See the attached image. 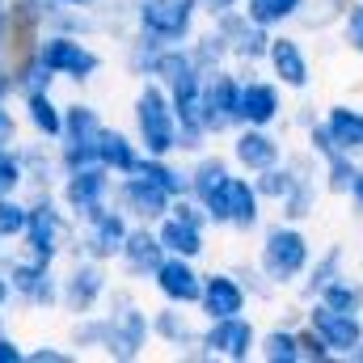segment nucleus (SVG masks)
Masks as SVG:
<instances>
[{
	"instance_id": "f257e3e1",
	"label": "nucleus",
	"mask_w": 363,
	"mask_h": 363,
	"mask_svg": "<svg viewBox=\"0 0 363 363\" xmlns=\"http://www.w3.org/2000/svg\"><path fill=\"white\" fill-rule=\"evenodd\" d=\"M101 313H106V325H110L101 359L110 363L148 359V351H152V308L140 300V283H127V279L114 274Z\"/></svg>"
},
{
	"instance_id": "f03ea898",
	"label": "nucleus",
	"mask_w": 363,
	"mask_h": 363,
	"mask_svg": "<svg viewBox=\"0 0 363 363\" xmlns=\"http://www.w3.org/2000/svg\"><path fill=\"white\" fill-rule=\"evenodd\" d=\"M313 254H317V241H313L308 224H296V220L274 216L254 237V262L279 291H296V283L304 279Z\"/></svg>"
},
{
	"instance_id": "7ed1b4c3",
	"label": "nucleus",
	"mask_w": 363,
	"mask_h": 363,
	"mask_svg": "<svg viewBox=\"0 0 363 363\" xmlns=\"http://www.w3.org/2000/svg\"><path fill=\"white\" fill-rule=\"evenodd\" d=\"M26 203H30V220H26V233L17 241V250L26 258L60 267L68 258V250H72L77 220L64 211V203H60L55 190H26Z\"/></svg>"
},
{
	"instance_id": "20e7f679",
	"label": "nucleus",
	"mask_w": 363,
	"mask_h": 363,
	"mask_svg": "<svg viewBox=\"0 0 363 363\" xmlns=\"http://www.w3.org/2000/svg\"><path fill=\"white\" fill-rule=\"evenodd\" d=\"M127 127L140 140L144 157H178V114L161 81H135L131 106H127Z\"/></svg>"
},
{
	"instance_id": "39448f33",
	"label": "nucleus",
	"mask_w": 363,
	"mask_h": 363,
	"mask_svg": "<svg viewBox=\"0 0 363 363\" xmlns=\"http://www.w3.org/2000/svg\"><path fill=\"white\" fill-rule=\"evenodd\" d=\"M38 60L51 68V77L60 85H72V89H89L97 85V77L106 72V51L97 47V38H81V34H64V30H47L38 43H34Z\"/></svg>"
},
{
	"instance_id": "423d86ee",
	"label": "nucleus",
	"mask_w": 363,
	"mask_h": 363,
	"mask_svg": "<svg viewBox=\"0 0 363 363\" xmlns=\"http://www.w3.org/2000/svg\"><path fill=\"white\" fill-rule=\"evenodd\" d=\"M233 161H228V152L224 148H216V144H207L203 152H194V157H186V178H190V199L207 211V224H211V233H224V224H228V211H224V203H228V182H233Z\"/></svg>"
},
{
	"instance_id": "0eeeda50",
	"label": "nucleus",
	"mask_w": 363,
	"mask_h": 363,
	"mask_svg": "<svg viewBox=\"0 0 363 363\" xmlns=\"http://www.w3.org/2000/svg\"><path fill=\"white\" fill-rule=\"evenodd\" d=\"M123 4L131 9V30H140L165 47L190 43L194 30L207 21L199 0H123Z\"/></svg>"
},
{
	"instance_id": "6e6552de",
	"label": "nucleus",
	"mask_w": 363,
	"mask_h": 363,
	"mask_svg": "<svg viewBox=\"0 0 363 363\" xmlns=\"http://www.w3.org/2000/svg\"><path fill=\"white\" fill-rule=\"evenodd\" d=\"M4 279H9L13 308H21L30 317L60 313V267L38 262V258H26L21 250H13L9 262H4Z\"/></svg>"
},
{
	"instance_id": "1a4fd4ad",
	"label": "nucleus",
	"mask_w": 363,
	"mask_h": 363,
	"mask_svg": "<svg viewBox=\"0 0 363 363\" xmlns=\"http://www.w3.org/2000/svg\"><path fill=\"white\" fill-rule=\"evenodd\" d=\"M114 283V267L97 262L85 254H68L60 262V313L64 317H85L106 304V291Z\"/></svg>"
},
{
	"instance_id": "9d476101",
	"label": "nucleus",
	"mask_w": 363,
	"mask_h": 363,
	"mask_svg": "<svg viewBox=\"0 0 363 363\" xmlns=\"http://www.w3.org/2000/svg\"><path fill=\"white\" fill-rule=\"evenodd\" d=\"M262 72L274 77L287 97H304L317 81V60H313V47L300 30H274L271 47H267V60H262Z\"/></svg>"
},
{
	"instance_id": "9b49d317",
	"label": "nucleus",
	"mask_w": 363,
	"mask_h": 363,
	"mask_svg": "<svg viewBox=\"0 0 363 363\" xmlns=\"http://www.w3.org/2000/svg\"><path fill=\"white\" fill-rule=\"evenodd\" d=\"M199 110H203V127H207L211 144H220L228 131H237L241 127V68L224 64L216 72H203Z\"/></svg>"
},
{
	"instance_id": "f8f14e48",
	"label": "nucleus",
	"mask_w": 363,
	"mask_h": 363,
	"mask_svg": "<svg viewBox=\"0 0 363 363\" xmlns=\"http://www.w3.org/2000/svg\"><path fill=\"white\" fill-rule=\"evenodd\" d=\"M258 334H262V325L254 321V313L211 317V321H203L199 347L207 351L211 363H250L258 359Z\"/></svg>"
},
{
	"instance_id": "ddd939ff",
	"label": "nucleus",
	"mask_w": 363,
	"mask_h": 363,
	"mask_svg": "<svg viewBox=\"0 0 363 363\" xmlns=\"http://www.w3.org/2000/svg\"><path fill=\"white\" fill-rule=\"evenodd\" d=\"M287 161H291V186L283 190V199L274 203V216L279 220H296V224H313L317 211H321V165L317 157L300 144V148H287Z\"/></svg>"
},
{
	"instance_id": "4468645a",
	"label": "nucleus",
	"mask_w": 363,
	"mask_h": 363,
	"mask_svg": "<svg viewBox=\"0 0 363 363\" xmlns=\"http://www.w3.org/2000/svg\"><path fill=\"white\" fill-rule=\"evenodd\" d=\"M224 152H228V161H233V169L237 174H262V169H271L279 165L283 157H287V131L283 127H237V131H228L224 140Z\"/></svg>"
},
{
	"instance_id": "2eb2a0df",
	"label": "nucleus",
	"mask_w": 363,
	"mask_h": 363,
	"mask_svg": "<svg viewBox=\"0 0 363 363\" xmlns=\"http://www.w3.org/2000/svg\"><path fill=\"white\" fill-rule=\"evenodd\" d=\"M55 194H60L64 211L81 224V220H89L93 211H101L106 203H114V174L101 169L97 161L81 165V169H68L55 182Z\"/></svg>"
},
{
	"instance_id": "dca6fc26",
	"label": "nucleus",
	"mask_w": 363,
	"mask_h": 363,
	"mask_svg": "<svg viewBox=\"0 0 363 363\" xmlns=\"http://www.w3.org/2000/svg\"><path fill=\"white\" fill-rule=\"evenodd\" d=\"M127 233H131L127 211H118L114 203H106L101 211H93L89 220L77 224L72 250H68V254H85V258H97V262H110V267H114V258H118Z\"/></svg>"
},
{
	"instance_id": "f3484780",
	"label": "nucleus",
	"mask_w": 363,
	"mask_h": 363,
	"mask_svg": "<svg viewBox=\"0 0 363 363\" xmlns=\"http://www.w3.org/2000/svg\"><path fill=\"white\" fill-rule=\"evenodd\" d=\"M287 89L262 68L241 72V123L245 127H283L287 123Z\"/></svg>"
},
{
	"instance_id": "a211bd4d",
	"label": "nucleus",
	"mask_w": 363,
	"mask_h": 363,
	"mask_svg": "<svg viewBox=\"0 0 363 363\" xmlns=\"http://www.w3.org/2000/svg\"><path fill=\"white\" fill-rule=\"evenodd\" d=\"M304 325L321 334V342L334 351V359L347 363L363 342V313H342L330 308L325 300H304Z\"/></svg>"
},
{
	"instance_id": "6ab92c4d",
	"label": "nucleus",
	"mask_w": 363,
	"mask_h": 363,
	"mask_svg": "<svg viewBox=\"0 0 363 363\" xmlns=\"http://www.w3.org/2000/svg\"><path fill=\"white\" fill-rule=\"evenodd\" d=\"M144 287L157 296V304L194 308V304H199V287H203V262H194V258H178V254H165L161 267L148 274Z\"/></svg>"
},
{
	"instance_id": "aec40b11",
	"label": "nucleus",
	"mask_w": 363,
	"mask_h": 363,
	"mask_svg": "<svg viewBox=\"0 0 363 363\" xmlns=\"http://www.w3.org/2000/svg\"><path fill=\"white\" fill-rule=\"evenodd\" d=\"M199 317H233V313H250L254 300L245 291V283L233 274V267H203V287H199Z\"/></svg>"
},
{
	"instance_id": "412c9836",
	"label": "nucleus",
	"mask_w": 363,
	"mask_h": 363,
	"mask_svg": "<svg viewBox=\"0 0 363 363\" xmlns=\"http://www.w3.org/2000/svg\"><path fill=\"white\" fill-rule=\"evenodd\" d=\"M207 21H216V30L228 38V60H233V68H262V60H267V47H271V30H262V26H254L241 9H233V13H220V17H207Z\"/></svg>"
},
{
	"instance_id": "4be33fe9",
	"label": "nucleus",
	"mask_w": 363,
	"mask_h": 363,
	"mask_svg": "<svg viewBox=\"0 0 363 363\" xmlns=\"http://www.w3.org/2000/svg\"><path fill=\"white\" fill-rule=\"evenodd\" d=\"M224 211H228L224 233H228V237H241V241L258 237V233H262V224L271 220V216H267L271 207H267V199L258 194V186H254V178H250V174H233Z\"/></svg>"
},
{
	"instance_id": "5701e85b",
	"label": "nucleus",
	"mask_w": 363,
	"mask_h": 363,
	"mask_svg": "<svg viewBox=\"0 0 363 363\" xmlns=\"http://www.w3.org/2000/svg\"><path fill=\"white\" fill-rule=\"evenodd\" d=\"M169 194L157 186V182H148L140 169L135 174H123V178H114V207L118 211H127V220L131 224H157L165 211H169Z\"/></svg>"
},
{
	"instance_id": "b1692460",
	"label": "nucleus",
	"mask_w": 363,
	"mask_h": 363,
	"mask_svg": "<svg viewBox=\"0 0 363 363\" xmlns=\"http://www.w3.org/2000/svg\"><path fill=\"white\" fill-rule=\"evenodd\" d=\"M161 258H165V245L157 237V224H131V233H127V241L114 258V274L144 287L148 274L161 267Z\"/></svg>"
},
{
	"instance_id": "393cba45",
	"label": "nucleus",
	"mask_w": 363,
	"mask_h": 363,
	"mask_svg": "<svg viewBox=\"0 0 363 363\" xmlns=\"http://www.w3.org/2000/svg\"><path fill=\"white\" fill-rule=\"evenodd\" d=\"M203 317L199 308H178V304H152V347H165L174 359L182 351L199 347Z\"/></svg>"
},
{
	"instance_id": "a878e982",
	"label": "nucleus",
	"mask_w": 363,
	"mask_h": 363,
	"mask_svg": "<svg viewBox=\"0 0 363 363\" xmlns=\"http://www.w3.org/2000/svg\"><path fill=\"white\" fill-rule=\"evenodd\" d=\"M157 237H161L165 254H178V258L203 262L211 254V224L207 220H190V216H178V211H165L157 220Z\"/></svg>"
},
{
	"instance_id": "bb28decb",
	"label": "nucleus",
	"mask_w": 363,
	"mask_h": 363,
	"mask_svg": "<svg viewBox=\"0 0 363 363\" xmlns=\"http://www.w3.org/2000/svg\"><path fill=\"white\" fill-rule=\"evenodd\" d=\"M17 118H21V131L34 135V140L55 144L64 135V101L55 97V89L21 93L17 97Z\"/></svg>"
},
{
	"instance_id": "cd10ccee",
	"label": "nucleus",
	"mask_w": 363,
	"mask_h": 363,
	"mask_svg": "<svg viewBox=\"0 0 363 363\" xmlns=\"http://www.w3.org/2000/svg\"><path fill=\"white\" fill-rule=\"evenodd\" d=\"M140 161H144V148H140V140L131 135V127L106 123L101 135H97V165L110 169L114 178H123V174H135Z\"/></svg>"
},
{
	"instance_id": "c85d7f7f",
	"label": "nucleus",
	"mask_w": 363,
	"mask_h": 363,
	"mask_svg": "<svg viewBox=\"0 0 363 363\" xmlns=\"http://www.w3.org/2000/svg\"><path fill=\"white\" fill-rule=\"evenodd\" d=\"M342 271H351V250H347L342 241H330V245H321V250L313 254L308 271H304V279L296 283L291 296H296V300H317Z\"/></svg>"
},
{
	"instance_id": "c756f323",
	"label": "nucleus",
	"mask_w": 363,
	"mask_h": 363,
	"mask_svg": "<svg viewBox=\"0 0 363 363\" xmlns=\"http://www.w3.org/2000/svg\"><path fill=\"white\" fill-rule=\"evenodd\" d=\"M321 123H325L330 140L342 152H351V157L363 161V106H355V101H330V106H321Z\"/></svg>"
},
{
	"instance_id": "7c9ffc66",
	"label": "nucleus",
	"mask_w": 363,
	"mask_h": 363,
	"mask_svg": "<svg viewBox=\"0 0 363 363\" xmlns=\"http://www.w3.org/2000/svg\"><path fill=\"white\" fill-rule=\"evenodd\" d=\"M17 152H21V165H26V190H55L60 182V161H55V144L47 140H34V135H21L17 140Z\"/></svg>"
},
{
	"instance_id": "2f4dec72",
	"label": "nucleus",
	"mask_w": 363,
	"mask_h": 363,
	"mask_svg": "<svg viewBox=\"0 0 363 363\" xmlns=\"http://www.w3.org/2000/svg\"><path fill=\"white\" fill-rule=\"evenodd\" d=\"M51 0H9V30H13V51L34 47L47 34L51 21Z\"/></svg>"
},
{
	"instance_id": "473e14b6",
	"label": "nucleus",
	"mask_w": 363,
	"mask_h": 363,
	"mask_svg": "<svg viewBox=\"0 0 363 363\" xmlns=\"http://www.w3.org/2000/svg\"><path fill=\"white\" fill-rule=\"evenodd\" d=\"M106 123H110V118L101 114L97 101H89V97H68V101H64V135H60V140L97 148V135H101Z\"/></svg>"
},
{
	"instance_id": "72a5a7b5",
	"label": "nucleus",
	"mask_w": 363,
	"mask_h": 363,
	"mask_svg": "<svg viewBox=\"0 0 363 363\" xmlns=\"http://www.w3.org/2000/svg\"><path fill=\"white\" fill-rule=\"evenodd\" d=\"M161 47H165V43H157V38H148V34H140V30H127V34L118 38V64H123V72L135 77V81H148L152 68H157Z\"/></svg>"
},
{
	"instance_id": "f704fd0d",
	"label": "nucleus",
	"mask_w": 363,
	"mask_h": 363,
	"mask_svg": "<svg viewBox=\"0 0 363 363\" xmlns=\"http://www.w3.org/2000/svg\"><path fill=\"white\" fill-rule=\"evenodd\" d=\"M347 4L351 0H304V9H300V17H296L291 30H300L304 38H334Z\"/></svg>"
},
{
	"instance_id": "c9c22d12",
	"label": "nucleus",
	"mask_w": 363,
	"mask_h": 363,
	"mask_svg": "<svg viewBox=\"0 0 363 363\" xmlns=\"http://www.w3.org/2000/svg\"><path fill=\"white\" fill-rule=\"evenodd\" d=\"M258 359L262 363H300V325L271 321L258 334Z\"/></svg>"
},
{
	"instance_id": "e433bc0d",
	"label": "nucleus",
	"mask_w": 363,
	"mask_h": 363,
	"mask_svg": "<svg viewBox=\"0 0 363 363\" xmlns=\"http://www.w3.org/2000/svg\"><path fill=\"white\" fill-rule=\"evenodd\" d=\"M106 334H110V325H106V313L97 308V313H85V317H68V347L85 359V355H97L101 359V347H106Z\"/></svg>"
},
{
	"instance_id": "4c0bfd02",
	"label": "nucleus",
	"mask_w": 363,
	"mask_h": 363,
	"mask_svg": "<svg viewBox=\"0 0 363 363\" xmlns=\"http://www.w3.org/2000/svg\"><path fill=\"white\" fill-rule=\"evenodd\" d=\"M186 47H190V60L199 64V72H216V68L233 64V60H228V38L216 30V21H203Z\"/></svg>"
},
{
	"instance_id": "58836bf2",
	"label": "nucleus",
	"mask_w": 363,
	"mask_h": 363,
	"mask_svg": "<svg viewBox=\"0 0 363 363\" xmlns=\"http://www.w3.org/2000/svg\"><path fill=\"white\" fill-rule=\"evenodd\" d=\"M55 85H60V81L51 77V68L38 60L34 47L13 51V97H21V93H38V89H55Z\"/></svg>"
},
{
	"instance_id": "ea45409f",
	"label": "nucleus",
	"mask_w": 363,
	"mask_h": 363,
	"mask_svg": "<svg viewBox=\"0 0 363 363\" xmlns=\"http://www.w3.org/2000/svg\"><path fill=\"white\" fill-rule=\"evenodd\" d=\"M300 9H304V0H241V13L254 21V26H262V30H291L296 26V17H300Z\"/></svg>"
},
{
	"instance_id": "a19ab883",
	"label": "nucleus",
	"mask_w": 363,
	"mask_h": 363,
	"mask_svg": "<svg viewBox=\"0 0 363 363\" xmlns=\"http://www.w3.org/2000/svg\"><path fill=\"white\" fill-rule=\"evenodd\" d=\"M317 165H321V190H325V199H347L363 161L351 157V152H330V157L317 161Z\"/></svg>"
},
{
	"instance_id": "79ce46f5",
	"label": "nucleus",
	"mask_w": 363,
	"mask_h": 363,
	"mask_svg": "<svg viewBox=\"0 0 363 363\" xmlns=\"http://www.w3.org/2000/svg\"><path fill=\"white\" fill-rule=\"evenodd\" d=\"M140 174L148 182H157L169 199H178L190 190V178H186V157H144L140 161Z\"/></svg>"
},
{
	"instance_id": "37998d69",
	"label": "nucleus",
	"mask_w": 363,
	"mask_h": 363,
	"mask_svg": "<svg viewBox=\"0 0 363 363\" xmlns=\"http://www.w3.org/2000/svg\"><path fill=\"white\" fill-rule=\"evenodd\" d=\"M317 300H325L330 308H342V313H363V274L359 271H342Z\"/></svg>"
},
{
	"instance_id": "c03bdc74",
	"label": "nucleus",
	"mask_w": 363,
	"mask_h": 363,
	"mask_svg": "<svg viewBox=\"0 0 363 363\" xmlns=\"http://www.w3.org/2000/svg\"><path fill=\"white\" fill-rule=\"evenodd\" d=\"M228 267H233V274L245 283V291H250V300H254V304H274V300L283 296L271 279L258 271V262H254V258H233Z\"/></svg>"
},
{
	"instance_id": "a18cd8bd",
	"label": "nucleus",
	"mask_w": 363,
	"mask_h": 363,
	"mask_svg": "<svg viewBox=\"0 0 363 363\" xmlns=\"http://www.w3.org/2000/svg\"><path fill=\"white\" fill-rule=\"evenodd\" d=\"M26 220H30V203L26 194H0V237L17 250L21 233H26Z\"/></svg>"
},
{
	"instance_id": "49530a36",
	"label": "nucleus",
	"mask_w": 363,
	"mask_h": 363,
	"mask_svg": "<svg viewBox=\"0 0 363 363\" xmlns=\"http://www.w3.org/2000/svg\"><path fill=\"white\" fill-rule=\"evenodd\" d=\"M334 43H338L347 55L363 60V0H351V4H347V13H342V21H338V30H334Z\"/></svg>"
},
{
	"instance_id": "de8ad7c7",
	"label": "nucleus",
	"mask_w": 363,
	"mask_h": 363,
	"mask_svg": "<svg viewBox=\"0 0 363 363\" xmlns=\"http://www.w3.org/2000/svg\"><path fill=\"white\" fill-rule=\"evenodd\" d=\"M0 194H26V165H21L17 144L0 148Z\"/></svg>"
},
{
	"instance_id": "09e8293b",
	"label": "nucleus",
	"mask_w": 363,
	"mask_h": 363,
	"mask_svg": "<svg viewBox=\"0 0 363 363\" xmlns=\"http://www.w3.org/2000/svg\"><path fill=\"white\" fill-rule=\"evenodd\" d=\"M317 118H321V106H317V101H308V93H304L296 106H287V123H283V131H287V135H291V131L300 135V131H308Z\"/></svg>"
},
{
	"instance_id": "8fccbe9b",
	"label": "nucleus",
	"mask_w": 363,
	"mask_h": 363,
	"mask_svg": "<svg viewBox=\"0 0 363 363\" xmlns=\"http://www.w3.org/2000/svg\"><path fill=\"white\" fill-rule=\"evenodd\" d=\"M81 355L68 347V342H34L26 351V363H77Z\"/></svg>"
},
{
	"instance_id": "3c124183",
	"label": "nucleus",
	"mask_w": 363,
	"mask_h": 363,
	"mask_svg": "<svg viewBox=\"0 0 363 363\" xmlns=\"http://www.w3.org/2000/svg\"><path fill=\"white\" fill-rule=\"evenodd\" d=\"M21 118H17V97H0V148H13L21 140Z\"/></svg>"
},
{
	"instance_id": "603ef678",
	"label": "nucleus",
	"mask_w": 363,
	"mask_h": 363,
	"mask_svg": "<svg viewBox=\"0 0 363 363\" xmlns=\"http://www.w3.org/2000/svg\"><path fill=\"white\" fill-rule=\"evenodd\" d=\"M300 363H338L334 351L321 342V334L308 330V325H300Z\"/></svg>"
},
{
	"instance_id": "864d4df0",
	"label": "nucleus",
	"mask_w": 363,
	"mask_h": 363,
	"mask_svg": "<svg viewBox=\"0 0 363 363\" xmlns=\"http://www.w3.org/2000/svg\"><path fill=\"white\" fill-rule=\"evenodd\" d=\"M26 351H30V347H26L13 330L0 334V363H26Z\"/></svg>"
},
{
	"instance_id": "5fc2aeb1",
	"label": "nucleus",
	"mask_w": 363,
	"mask_h": 363,
	"mask_svg": "<svg viewBox=\"0 0 363 363\" xmlns=\"http://www.w3.org/2000/svg\"><path fill=\"white\" fill-rule=\"evenodd\" d=\"M347 207H351V216L363 224V165L359 174H355V186H351V194H347Z\"/></svg>"
},
{
	"instance_id": "6e6d98bb",
	"label": "nucleus",
	"mask_w": 363,
	"mask_h": 363,
	"mask_svg": "<svg viewBox=\"0 0 363 363\" xmlns=\"http://www.w3.org/2000/svg\"><path fill=\"white\" fill-rule=\"evenodd\" d=\"M0 55H13V30H9V0H0Z\"/></svg>"
},
{
	"instance_id": "4d7b16f0",
	"label": "nucleus",
	"mask_w": 363,
	"mask_h": 363,
	"mask_svg": "<svg viewBox=\"0 0 363 363\" xmlns=\"http://www.w3.org/2000/svg\"><path fill=\"white\" fill-rule=\"evenodd\" d=\"M199 4H203V17H220V13L241 9V0H199Z\"/></svg>"
},
{
	"instance_id": "13d9d810",
	"label": "nucleus",
	"mask_w": 363,
	"mask_h": 363,
	"mask_svg": "<svg viewBox=\"0 0 363 363\" xmlns=\"http://www.w3.org/2000/svg\"><path fill=\"white\" fill-rule=\"evenodd\" d=\"M0 97H13V55H0Z\"/></svg>"
},
{
	"instance_id": "bf43d9fd",
	"label": "nucleus",
	"mask_w": 363,
	"mask_h": 363,
	"mask_svg": "<svg viewBox=\"0 0 363 363\" xmlns=\"http://www.w3.org/2000/svg\"><path fill=\"white\" fill-rule=\"evenodd\" d=\"M55 9H101L106 0H51Z\"/></svg>"
},
{
	"instance_id": "052dcab7",
	"label": "nucleus",
	"mask_w": 363,
	"mask_h": 363,
	"mask_svg": "<svg viewBox=\"0 0 363 363\" xmlns=\"http://www.w3.org/2000/svg\"><path fill=\"white\" fill-rule=\"evenodd\" d=\"M0 308H13V296H9V279H4V267H0Z\"/></svg>"
},
{
	"instance_id": "680f3d73",
	"label": "nucleus",
	"mask_w": 363,
	"mask_h": 363,
	"mask_svg": "<svg viewBox=\"0 0 363 363\" xmlns=\"http://www.w3.org/2000/svg\"><path fill=\"white\" fill-rule=\"evenodd\" d=\"M9 254H13V245H9V241H4V237H0V267H4V262H9Z\"/></svg>"
},
{
	"instance_id": "e2e57ef3",
	"label": "nucleus",
	"mask_w": 363,
	"mask_h": 363,
	"mask_svg": "<svg viewBox=\"0 0 363 363\" xmlns=\"http://www.w3.org/2000/svg\"><path fill=\"white\" fill-rule=\"evenodd\" d=\"M4 330H13V321H9V308H0V334Z\"/></svg>"
},
{
	"instance_id": "0e129e2a",
	"label": "nucleus",
	"mask_w": 363,
	"mask_h": 363,
	"mask_svg": "<svg viewBox=\"0 0 363 363\" xmlns=\"http://www.w3.org/2000/svg\"><path fill=\"white\" fill-rule=\"evenodd\" d=\"M347 363H363V342H359V347H355V355H351V359H347Z\"/></svg>"
},
{
	"instance_id": "69168bd1",
	"label": "nucleus",
	"mask_w": 363,
	"mask_h": 363,
	"mask_svg": "<svg viewBox=\"0 0 363 363\" xmlns=\"http://www.w3.org/2000/svg\"><path fill=\"white\" fill-rule=\"evenodd\" d=\"M355 271L363 274V250H359V254H355Z\"/></svg>"
}]
</instances>
